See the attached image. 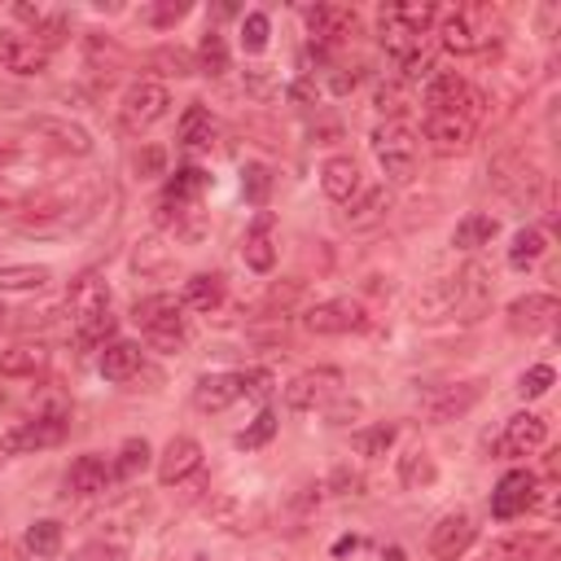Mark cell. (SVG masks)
<instances>
[{
    "mask_svg": "<svg viewBox=\"0 0 561 561\" xmlns=\"http://www.w3.org/2000/svg\"><path fill=\"white\" fill-rule=\"evenodd\" d=\"M386 215H390V193H386L381 184H377V188H359V193L346 202V210H342V228L368 232V228L386 224Z\"/></svg>",
    "mask_w": 561,
    "mask_h": 561,
    "instance_id": "cell-21",
    "label": "cell"
},
{
    "mask_svg": "<svg viewBox=\"0 0 561 561\" xmlns=\"http://www.w3.org/2000/svg\"><path fill=\"white\" fill-rule=\"evenodd\" d=\"M320 188H324V197H329V202L346 206V202L364 188V184H359V162H355V158H346V153L329 158V162L320 167Z\"/></svg>",
    "mask_w": 561,
    "mask_h": 561,
    "instance_id": "cell-24",
    "label": "cell"
},
{
    "mask_svg": "<svg viewBox=\"0 0 561 561\" xmlns=\"http://www.w3.org/2000/svg\"><path fill=\"white\" fill-rule=\"evenodd\" d=\"M13 18L31 22V31H35V26H39V18H44V9H39V4H13Z\"/></svg>",
    "mask_w": 561,
    "mask_h": 561,
    "instance_id": "cell-60",
    "label": "cell"
},
{
    "mask_svg": "<svg viewBox=\"0 0 561 561\" xmlns=\"http://www.w3.org/2000/svg\"><path fill=\"white\" fill-rule=\"evenodd\" d=\"M561 316V302L552 294H526L517 302H508V324L513 329H526V333H548Z\"/></svg>",
    "mask_w": 561,
    "mask_h": 561,
    "instance_id": "cell-22",
    "label": "cell"
},
{
    "mask_svg": "<svg viewBox=\"0 0 561 561\" xmlns=\"http://www.w3.org/2000/svg\"><path fill=\"white\" fill-rule=\"evenodd\" d=\"M131 267H136L140 276H149V272H162V267H171V250H167L158 237H145V241H136Z\"/></svg>",
    "mask_w": 561,
    "mask_h": 561,
    "instance_id": "cell-43",
    "label": "cell"
},
{
    "mask_svg": "<svg viewBox=\"0 0 561 561\" xmlns=\"http://www.w3.org/2000/svg\"><path fill=\"white\" fill-rule=\"evenodd\" d=\"M66 311H70L75 329L88 324V320H96V316H105L110 311V285H105V276L101 272H79L70 280V289H66Z\"/></svg>",
    "mask_w": 561,
    "mask_h": 561,
    "instance_id": "cell-12",
    "label": "cell"
},
{
    "mask_svg": "<svg viewBox=\"0 0 561 561\" xmlns=\"http://www.w3.org/2000/svg\"><path fill=\"white\" fill-rule=\"evenodd\" d=\"M210 140H215V118L202 101H193L180 118V145L184 149H210Z\"/></svg>",
    "mask_w": 561,
    "mask_h": 561,
    "instance_id": "cell-34",
    "label": "cell"
},
{
    "mask_svg": "<svg viewBox=\"0 0 561 561\" xmlns=\"http://www.w3.org/2000/svg\"><path fill=\"white\" fill-rule=\"evenodd\" d=\"M329 491H333V495H359V491H364V478H359L351 465H337V469L329 473Z\"/></svg>",
    "mask_w": 561,
    "mask_h": 561,
    "instance_id": "cell-55",
    "label": "cell"
},
{
    "mask_svg": "<svg viewBox=\"0 0 561 561\" xmlns=\"http://www.w3.org/2000/svg\"><path fill=\"white\" fill-rule=\"evenodd\" d=\"M245 92L250 96H276L280 92V83H276V75H272V66H245Z\"/></svg>",
    "mask_w": 561,
    "mask_h": 561,
    "instance_id": "cell-52",
    "label": "cell"
},
{
    "mask_svg": "<svg viewBox=\"0 0 561 561\" xmlns=\"http://www.w3.org/2000/svg\"><path fill=\"white\" fill-rule=\"evenodd\" d=\"M110 482H114V460H105V456H96V451L79 456V460L66 469V491H75V495H105Z\"/></svg>",
    "mask_w": 561,
    "mask_h": 561,
    "instance_id": "cell-23",
    "label": "cell"
},
{
    "mask_svg": "<svg viewBox=\"0 0 561 561\" xmlns=\"http://www.w3.org/2000/svg\"><path fill=\"white\" fill-rule=\"evenodd\" d=\"M66 438V416L61 412H39L22 425H13L0 438V451H39V447H57Z\"/></svg>",
    "mask_w": 561,
    "mask_h": 561,
    "instance_id": "cell-11",
    "label": "cell"
},
{
    "mask_svg": "<svg viewBox=\"0 0 561 561\" xmlns=\"http://www.w3.org/2000/svg\"><path fill=\"white\" fill-rule=\"evenodd\" d=\"M460 311H465V302H460V272H456V276H434V280H425V285L416 289V298H412V316L425 320V324L451 320V316H460Z\"/></svg>",
    "mask_w": 561,
    "mask_h": 561,
    "instance_id": "cell-8",
    "label": "cell"
},
{
    "mask_svg": "<svg viewBox=\"0 0 561 561\" xmlns=\"http://www.w3.org/2000/svg\"><path fill=\"white\" fill-rule=\"evenodd\" d=\"M548 543V535H504L482 552V561H535Z\"/></svg>",
    "mask_w": 561,
    "mask_h": 561,
    "instance_id": "cell-33",
    "label": "cell"
},
{
    "mask_svg": "<svg viewBox=\"0 0 561 561\" xmlns=\"http://www.w3.org/2000/svg\"><path fill=\"white\" fill-rule=\"evenodd\" d=\"M434 70H438V66H434V57H430L425 48H416V53L403 57V79H408V83H430Z\"/></svg>",
    "mask_w": 561,
    "mask_h": 561,
    "instance_id": "cell-53",
    "label": "cell"
},
{
    "mask_svg": "<svg viewBox=\"0 0 561 561\" xmlns=\"http://www.w3.org/2000/svg\"><path fill=\"white\" fill-rule=\"evenodd\" d=\"M237 390L250 394V399H267L272 394V373L267 368H245V373H237Z\"/></svg>",
    "mask_w": 561,
    "mask_h": 561,
    "instance_id": "cell-54",
    "label": "cell"
},
{
    "mask_svg": "<svg viewBox=\"0 0 561 561\" xmlns=\"http://www.w3.org/2000/svg\"><path fill=\"white\" fill-rule=\"evenodd\" d=\"M149 460H153L149 443H145V438H127V443L118 447V460H114V478H136V473H145V469H149Z\"/></svg>",
    "mask_w": 561,
    "mask_h": 561,
    "instance_id": "cell-42",
    "label": "cell"
},
{
    "mask_svg": "<svg viewBox=\"0 0 561 561\" xmlns=\"http://www.w3.org/2000/svg\"><path fill=\"white\" fill-rule=\"evenodd\" d=\"M0 66L9 75H44L48 70V48L35 39V35H22V31H0Z\"/></svg>",
    "mask_w": 561,
    "mask_h": 561,
    "instance_id": "cell-16",
    "label": "cell"
},
{
    "mask_svg": "<svg viewBox=\"0 0 561 561\" xmlns=\"http://www.w3.org/2000/svg\"><path fill=\"white\" fill-rule=\"evenodd\" d=\"M434 478H438V469H434V456H430L425 447H412V451L399 456V482H403L408 491H421V486H430Z\"/></svg>",
    "mask_w": 561,
    "mask_h": 561,
    "instance_id": "cell-39",
    "label": "cell"
},
{
    "mask_svg": "<svg viewBox=\"0 0 561 561\" xmlns=\"http://www.w3.org/2000/svg\"><path fill=\"white\" fill-rule=\"evenodd\" d=\"M486 39H491V35H486L478 9H456V13H447V18L438 22V44H443L447 53H456V57L478 53Z\"/></svg>",
    "mask_w": 561,
    "mask_h": 561,
    "instance_id": "cell-13",
    "label": "cell"
},
{
    "mask_svg": "<svg viewBox=\"0 0 561 561\" xmlns=\"http://www.w3.org/2000/svg\"><path fill=\"white\" fill-rule=\"evenodd\" d=\"M495 232H500V224H495L491 215H465V219L451 228V245H456V250H482V245H491Z\"/></svg>",
    "mask_w": 561,
    "mask_h": 561,
    "instance_id": "cell-38",
    "label": "cell"
},
{
    "mask_svg": "<svg viewBox=\"0 0 561 561\" xmlns=\"http://www.w3.org/2000/svg\"><path fill=\"white\" fill-rule=\"evenodd\" d=\"M381 13H386L390 22H399V26H408L412 35H425V31L434 26V18H438V9H434L430 0H403V4H381Z\"/></svg>",
    "mask_w": 561,
    "mask_h": 561,
    "instance_id": "cell-37",
    "label": "cell"
},
{
    "mask_svg": "<svg viewBox=\"0 0 561 561\" xmlns=\"http://www.w3.org/2000/svg\"><path fill=\"white\" fill-rule=\"evenodd\" d=\"M140 359H145L140 342L114 337V342H105V346H101L96 368H101V377H105V381H131V377L140 373Z\"/></svg>",
    "mask_w": 561,
    "mask_h": 561,
    "instance_id": "cell-25",
    "label": "cell"
},
{
    "mask_svg": "<svg viewBox=\"0 0 561 561\" xmlns=\"http://www.w3.org/2000/svg\"><path fill=\"white\" fill-rule=\"evenodd\" d=\"M237 373H202L193 386V408L197 412H224L237 399Z\"/></svg>",
    "mask_w": 561,
    "mask_h": 561,
    "instance_id": "cell-28",
    "label": "cell"
},
{
    "mask_svg": "<svg viewBox=\"0 0 561 561\" xmlns=\"http://www.w3.org/2000/svg\"><path fill=\"white\" fill-rule=\"evenodd\" d=\"M368 316L355 298H329V302H316L302 311V329L307 333H320V337H337V333H355L364 329Z\"/></svg>",
    "mask_w": 561,
    "mask_h": 561,
    "instance_id": "cell-6",
    "label": "cell"
},
{
    "mask_svg": "<svg viewBox=\"0 0 561 561\" xmlns=\"http://www.w3.org/2000/svg\"><path fill=\"white\" fill-rule=\"evenodd\" d=\"M394 438H399V430L386 425V421H377V425H368V430L355 434V447H359L364 456H386V451L394 447Z\"/></svg>",
    "mask_w": 561,
    "mask_h": 561,
    "instance_id": "cell-44",
    "label": "cell"
},
{
    "mask_svg": "<svg viewBox=\"0 0 561 561\" xmlns=\"http://www.w3.org/2000/svg\"><path fill=\"white\" fill-rule=\"evenodd\" d=\"M373 101H377V110H381L386 118H394V123H399V110H403L399 88H377V96H373Z\"/></svg>",
    "mask_w": 561,
    "mask_h": 561,
    "instance_id": "cell-57",
    "label": "cell"
},
{
    "mask_svg": "<svg viewBox=\"0 0 561 561\" xmlns=\"http://www.w3.org/2000/svg\"><path fill=\"white\" fill-rule=\"evenodd\" d=\"M241 193L250 206H267V193H272V167L267 162H245L241 167Z\"/></svg>",
    "mask_w": 561,
    "mask_h": 561,
    "instance_id": "cell-41",
    "label": "cell"
},
{
    "mask_svg": "<svg viewBox=\"0 0 561 561\" xmlns=\"http://www.w3.org/2000/svg\"><path fill=\"white\" fill-rule=\"evenodd\" d=\"M26 127H31L39 140H48L53 149H61V153H75V158H88V153H92V136H88V127H79V123H70V118L39 114V118H31Z\"/></svg>",
    "mask_w": 561,
    "mask_h": 561,
    "instance_id": "cell-20",
    "label": "cell"
},
{
    "mask_svg": "<svg viewBox=\"0 0 561 561\" xmlns=\"http://www.w3.org/2000/svg\"><path fill=\"white\" fill-rule=\"evenodd\" d=\"M31 35H35V39H39V44H44V48L53 53V48H57V44H61V39L70 35V18H66V13H48V9H44L39 26H35Z\"/></svg>",
    "mask_w": 561,
    "mask_h": 561,
    "instance_id": "cell-48",
    "label": "cell"
},
{
    "mask_svg": "<svg viewBox=\"0 0 561 561\" xmlns=\"http://www.w3.org/2000/svg\"><path fill=\"white\" fill-rule=\"evenodd\" d=\"M131 171L140 180H153V175H167V149L162 145H140L136 158H131Z\"/></svg>",
    "mask_w": 561,
    "mask_h": 561,
    "instance_id": "cell-49",
    "label": "cell"
},
{
    "mask_svg": "<svg viewBox=\"0 0 561 561\" xmlns=\"http://www.w3.org/2000/svg\"><path fill=\"white\" fill-rule=\"evenodd\" d=\"M48 368V351L39 342H18L9 351H0V373L4 377H39Z\"/></svg>",
    "mask_w": 561,
    "mask_h": 561,
    "instance_id": "cell-30",
    "label": "cell"
},
{
    "mask_svg": "<svg viewBox=\"0 0 561 561\" xmlns=\"http://www.w3.org/2000/svg\"><path fill=\"white\" fill-rule=\"evenodd\" d=\"M482 399V381H447V386H430L416 394V408L430 416V421H456L465 416L473 403Z\"/></svg>",
    "mask_w": 561,
    "mask_h": 561,
    "instance_id": "cell-5",
    "label": "cell"
},
{
    "mask_svg": "<svg viewBox=\"0 0 561 561\" xmlns=\"http://www.w3.org/2000/svg\"><path fill=\"white\" fill-rule=\"evenodd\" d=\"M364 548H368V539H364V535H342L329 552H333V561H346V557H355V552H364Z\"/></svg>",
    "mask_w": 561,
    "mask_h": 561,
    "instance_id": "cell-58",
    "label": "cell"
},
{
    "mask_svg": "<svg viewBox=\"0 0 561 561\" xmlns=\"http://www.w3.org/2000/svg\"><path fill=\"white\" fill-rule=\"evenodd\" d=\"M210 517H215L224 530L245 535V530H259L267 513H263V504H245L241 495H219V500L210 504Z\"/></svg>",
    "mask_w": 561,
    "mask_h": 561,
    "instance_id": "cell-29",
    "label": "cell"
},
{
    "mask_svg": "<svg viewBox=\"0 0 561 561\" xmlns=\"http://www.w3.org/2000/svg\"><path fill=\"white\" fill-rule=\"evenodd\" d=\"M267 35H272L267 13H245V18H241V48H245L250 57L267 48Z\"/></svg>",
    "mask_w": 561,
    "mask_h": 561,
    "instance_id": "cell-46",
    "label": "cell"
},
{
    "mask_svg": "<svg viewBox=\"0 0 561 561\" xmlns=\"http://www.w3.org/2000/svg\"><path fill=\"white\" fill-rule=\"evenodd\" d=\"M75 337H79V346H105V342H114V316L105 311V316H96V320H88V324H79L75 329Z\"/></svg>",
    "mask_w": 561,
    "mask_h": 561,
    "instance_id": "cell-50",
    "label": "cell"
},
{
    "mask_svg": "<svg viewBox=\"0 0 561 561\" xmlns=\"http://www.w3.org/2000/svg\"><path fill=\"white\" fill-rule=\"evenodd\" d=\"M355 88V75H333V92H351Z\"/></svg>",
    "mask_w": 561,
    "mask_h": 561,
    "instance_id": "cell-61",
    "label": "cell"
},
{
    "mask_svg": "<svg viewBox=\"0 0 561 561\" xmlns=\"http://www.w3.org/2000/svg\"><path fill=\"white\" fill-rule=\"evenodd\" d=\"M381 561H408V552L403 548H386V557Z\"/></svg>",
    "mask_w": 561,
    "mask_h": 561,
    "instance_id": "cell-62",
    "label": "cell"
},
{
    "mask_svg": "<svg viewBox=\"0 0 561 561\" xmlns=\"http://www.w3.org/2000/svg\"><path fill=\"white\" fill-rule=\"evenodd\" d=\"M425 140L434 153L456 158L473 145V118L469 114H425Z\"/></svg>",
    "mask_w": 561,
    "mask_h": 561,
    "instance_id": "cell-17",
    "label": "cell"
},
{
    "mask_svg": "<svg viewBox=\"0 0 561 561\" xmlns=\"http://www.w3.org/2000/svg\"><path fill=\"white\" fill-rule=\"evenodd\" d=\"M359 18L351 4H311L307 9V31H311V44H342L346 35H355Z\"/></svg>",
    "mask_w": 561,
    "mask_h": 561,
    "instance_id": "cell-19",
    "label": "cell"
},
{
    "mask_svg": "<svg viewBox=\"0 0 561 561\" xmlns=\"http://www.w3.org/2000/svg\"><path fill=\"white\" fill-rule=\"evenodd\" d=\"M149 66H167L162 75H175V79H180V75H193V70H197V66H193V57H188L184 48H158V53L149 57Z\"/></svg>",
    "mask_w": 561,
    "mask_h": 561,
    "instance_id": "cell-51",
    "label": "cell"
},
{
    "mask_svg": "<svg viewBox=\"0 0 561 561\" xmlns=\"http://www.w3.org/2000/svg\"><path fill=\"white\" fill-rule=\"evenodd\" d=\"M552 381H557L552 364H530V368L517 377V394H522V399H539V394H548Z\"/></svg>",
    "mask_w": 561,
    "mask_h": 561,
    "instance_id": "cell-47",
    "label": "cell"
},
{
    "mask_svg": "<svg viewBox=\"0 0 561 561\" xmlns=\"http://www.w3.org/2000/svg\"><path fill=\"white\" fill-rule=\"evenodd\" d=\"M469 543H473V517L465 508H451L430 526V557L434 561H456Z\"/></svg>",
    "mask_w": 561,
    "mask_h": 561,
    "instance_id": "cell-15",
    "label": "cell"
},
{
    "mask_svg": "<svg viewBox=\"0 0 561 561\" xmlns=\"http://www.w3.org/2000/svg\"><path fill=\"white\" fill-rule=\"evenodd\" d=\"M342 390V373L337 368H307L285 386V408L289 412H316L320 403H329Z\"/></svg>",
    "mask_w": 561,
    "mask_h": 561,
    "instance_id": "cell-9",
    "label": "cell"
},
{
    "mask_svg": "<svg viewBox=\"0 0 561 561\" xmlns=\"http://www.w3.org/2000/svg\"><path fill=\"white\" fill-rule=\"evenodd\" d=\"M197 469H202V443L188 438V434H175V438L162 447V456H158V482H162V486H180V482L193 478Z\"/></svg>",
    "mask_w": 561,
    "mask_h": 561,
    "instance_id": "cell-18",
    "label": "cell"
},
{
    "mask_svg": "<svg viewBox=\"0 0 561 561\" xmlns=\"http://www.w3.org/2000/svg\"><path fill=\"white\" fill-rule=\"evenodd\" d=\"M543 443H548V421L539 412H517V416L504 421L495 451L500 456H535Z\"/></svg>",
    "mask_w": 561,
    "mask_h": 561,
    "instance_id": "cell-14",
    "label": "cell"
},
{
    "mask_svg": "<svg viewBox=\"0 0 561 561\" xmlns=\"http://www.w3.org/2000/svg\"><path fill=\"white\" fill-rule=\"evenodd\" d=\"M272 434H276V412H272V408H263V412H259V416L237 434V447H241V451H254V447H263Z\"/></svg>",
    "mask_w": 561,
    "mask_h": 561,
    "instance_id": "cell-45",
    "label": "cell"
},
{
    "mask_svg": "<svg viewBox=\"0 0 561 561\" xmlns=\"http://www.w3.org/2000/svg\"><path fill=\"white\" fill-rule=\"evenodd\" d=\"M491 184L513 202H535V193L543 188V175L526 153H504L491 162Z\"/></svg>",
    "mask_w": 561,
    "mask_h": 561,
    "instance_id": "cell-7",
    "label": "cell"
},
{
    "mask_svg": "<svg viewBox=\"0 0 561 561\" xmlns=\"http://www.w3.org/2000/svg\"><path fill=\"white\" fill-rule=\"evenodd\" d=\"M188 13V4H153V9H145V22H153V26H171V22H180Z\"/></svg>",
    "mask_w": 561,
    "mask_h": 561,
    "instance_id": "cell-56",
    "label": "cell"
},
{
    "mask_svg": "<svg viewBox=\"0 0 561 561\" xmlns=\"http://www.w3.org/2000/svg\"><path fill=\"white\" fill-rule=\"evenodd\" d=\"M368 145H373V158L386 171V180H399V184L412 180V171H416V136H412L408 123H394V118L377 123Z\"/></svg>",
    "mask_w": 561,
    "mask_h": 561,
    "instance_id": "cell-2",
    "label": "cell"
},
{
    "mask_svg": "<svg viewBox=\"0 0 561 561\" xmlns=\"http://www.w3.org/2000/svg\"><path fill=\"white\" fill-rule=\"evenodd\" d=\"M53 272L44 263H4L0 267V294H35L48 289Z\"/></svg>",
    "mask_w": 561,
    "mask_h": 561,
    "instance_id": "cell-32",
    "label": "cell"
},
{
    "mask_svg": "<svg viewBox=\"0 0 561 561\" xmlns=\"http://www.w3.org/2000/svg\"><path fill=\"white\" fill-rule=\"evenodd\" d=\"M482 96L456 75V70H434V79L425 83V114H478Z\"/></svg>",
    "mask_w": 561,
    "mask_h": 561,
    "instance_id": "cell-4",
    "label": "cell"
},
{
    "mask_svg": "<svg viewBox=\"0 0 561 561\" xmlns=\"http://www.w3.org/2000/svg\"><path fill=\"white\" fill-rule=\"evenodd\" d=\"M535 491H539V482H535L530 469H508L491 491V517L495 522H513V517L530 513L535 508Z\"/></svg>",
    "mask_w": 561,
    "mask_h": 561,
    "instance_id": "cell-10",
    "label": "cell"
},
{
    "mask_svg": "<svg viewBox=\"0 0 561 561\" xmlns=\"http://www.w3.org/2000/svg\"><path fill=\"white\" fill-rule=\"evenodd\" d=\"M355 416H359V399H342L329 408V425H351Z\"/></svg>",
    "mask_w": 561,
    "mask_h": 561,
    "instance_id": "cell-59",
    "label": "cell"
},
{
    "mask_svg": "<svg viewBox=\"0 0 561 561\" xmlns=\"http://www.w3.org/2000/svg\"><path fill=\"white\" fill-rule=\"evenodd\" d=\"M206 184H210V175L202 171V167H180L171 180H167V202H180V206H197L202 202V193H206Z\"/></svg>",
    "mask_w": 561,
    "mask_h": 561,
    "instance_id": "cell-36",
    "label": "cell"
},
{
    "mask_svg": "<svg viewBox=\"0 0 561 561\" xmlns=\"http://www.w3.org/2000/svg\"><path fill=\"white\" fill-rule=\"evenodd\" d=\"M197 70L210 75V79L228 75V44H224L219 31H206V35H202V44H197Z\"/></svg>",
    "mask_w": 561,
    "mask_h": 561,
    "instance_id": "cell-40",
    "label": "cell"
},
{
    "mask_svg": "<svg viewBox=\"0 0 561 561\" xmlns=\"http://www.w3.org/2000/svg\"><path fill=\"white\" fill-rule=\"evenodd\" d=\"M167 110H171V92L158 79H136L118 101V118L127 131H149L158 118H167Z\"/></svg>",
    "mask_w": 561,
    "mask_h": 561,
    "instance_id": "cell-3",
    "label": "cell"
},
{
    "mask_svg": "<svg viewBox=\"0 0 561 561\" xmlns=\"http://www.w3.org/2000/svg\"><path fill=\"white\" fill-rule=\"evenodd\" d=\"M184 311H197V316H210L224 307V276L219 272H193L184 280V294H180Z\"/></svg>",
    "mask_w": 561,
    "mask_h": 561,
    "instance_id": "cell-26",
    "label": "cell"
},
{
    "mask_svg": "<svg viewBox=\"0 0 561 561\" xmlns=\"http://www.w3.org/2000/svg\"><path fill=\"white\" fill-rule=\"evenodd\" d=\"M22 548H26L31 561H57V552H61V522H53V517L31 522L26 535H22Z\"/></svg>",
    "mask_w": 561,
    "mask_h": 561,
    "instance_id": "cell-31",
    "label": "cell"
},
{
    "mask_svg": "<svg viewBox=\"0 0 561 561\" xmlns=\"http://www.w3.org/2000/svg\"><path fill=\"white\" fill-rule=\"evenodd\" d=\"M131 320L140 324V333L149 337V346L158 351H184L188 333H184V302L175 294H149L131 307Z\"/></svg>",
    "mask_w": 561,
    "mask_h": 561,
    "instance_id": "cell-1",
    "label": "cell"
},
{
    "mask_svg": "<svg viewBox=\"0 0 561 561\" xmlns=\"http://www.w3.org/2000/svg\"><path fill=\"white\" fill-rule=\"evenodd\" d=\"M241 259H245V267H254V272H272V263H276V241H272V215H267V210L254 215V224L245 228Z\"/></svg>",
    "mask_w": 561,
    "mask_h": 561,
    "instance_id": "cell-27",
    "label": "cell"
},
{
    "mask_svg": "<svg viewBox=\"0 0 561 561\" xmlns=\"http://www.w3.org/2000/svg\"><path fill=\"white\" fill-rule=\"evenodd\" d=\"M0 561H13V548H9L4 539H0Z\"/></svg>",
    "mask_w": 561,
    "mask_h": 561,
    "instance_id": "cell-63",
    "label": "cell"
},
{
    "mask_svg": "<svg viewBox=\"0 0 561 561\" xmlns=\"http://www.w3.org/2000/svg\"><path fill=\"white\" fill-rule=\"evenodd\" d=\"M543 250H548V237H543V228L526 224V228H517V232H513V245H508V267L526 272V267H535V263L543 259Z\"/></svg>",
    "mask_w": 561,
    "mask_h": 561,
    "instance_id": "cell-35",
    "label": "cell"
}]
</instances>
